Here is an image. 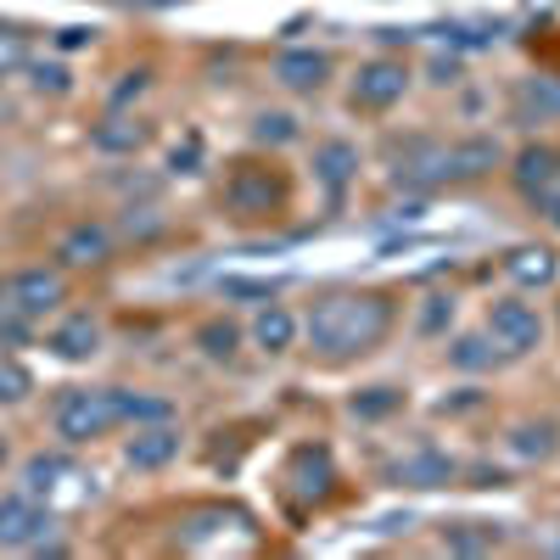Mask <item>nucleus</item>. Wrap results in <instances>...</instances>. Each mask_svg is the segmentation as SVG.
<instances>
[{
	"instance_id": "nucleus-20",
	"label": "nucleus",
	"mask_w": 560,
	"mask_h": 560,
	"mask_svg": "<svg viewBox=\"0 0 560 560\" xmlns=\"http://www.w3.org/2000/svg\"><path fill=\"white\" fill-rule=\"evenodd\" d=\"M118 415L135 420V427H158V420H174V404H168V398H147V393H124V387H118Z\"/></svg>"
},
{
	"instance_id": "nucleus-2",
	"label": "nucleus",
	"mask_w": 560,
	"mask_h": 560,
	"mask_svg": "<svg viewBox=\"0 0 560 560\" xmlns=\"http://www.w3.org/2000/svg\"><path fill=\"white\" fill-rule=\"evenodd\" d=\"M113 427H124L118 415V387H73L57 398V438L68 443H96Z\"/></svg>"
},
{
	"instance_id": "nucleus-4",
	"label": "nucleus",
	"mask_w": 560,
	"mask_h": 560,
	"mask_svg": "<svg viewBox=\"0 0 560 560\" xmlns=\"http://www.w3.org/2000/svg\"><path fill=\"white\" fill-rule=\"evenodd\" d=\"M45 538H51V510H45L34 493L0 499V544L7 549H39Z\"/></svg>"
},
{
	"instance_id": "nucleus-7",
	"label": "nucleus",
	"mask_w": 560,
	"mask_h": 560,
	"mask_svg": "<svg viewBox=\"0 0 560 560\" xmlns=\"http://www.w3.org/2000/svg\"><path fill=\"white\" fill-rule=\"evenodd\" d=\"M174 454H179V432L168 427V420H158V427H140V432L124 443V459L135 465V471H163Z\"/></svg>"
},
{
	"instance_id": "nucleus-6",
	"label": "nucleus",
	"mask_w": 560,
	"mask_h": 560,
	"mask_svg": "<svg viewBox=\"0 0 560 560\" xmlns=\"http://www.w3.org/2000/svg\"><path fill=\"white\" fill-rule=\"evenodd\" d=\"M62 298H68V287H62V275H57V269H23L12 287H7V303H12L23 319L51 314Z\"/></svg>"
},
{
	"instance_id": "nucleus-24",
	"label": "nucleus",
	"mask_w": 560,
	"mask_h": 560,
	"mask_svg": "<svg viewBox=\"0 0 560 560\" xmlns=\"http://www.w3.org/2000/svg\"><path fill=\"white\" fill-rule=\"evenodd\" d=\"M253 140H258V147H292V140H298V118L292 113H264Z\"/></svg>"
},
{
	"instance_id": "nucleus-38",
	"label": "nucleus",
	"mask_w": 560,
	"mask_h": 560,
	"mask_svg": "<svg viewBox=\"0 0 560 560\" xmlns=\"http://www.w3.org/2000/svg\"><path fill=\"white\" fill-rule=\"evenodd\" d=\"M0 471H7V443H0Z\"/></svg>"
},
{
	"instance_id": "nucleus-14",
	"label": "nucleus",
	"mask_w": 560,
	"mask_h": 560,
	"mask_svg": "<svg viewBox=\"0 0 560 560\" xmlns=\"http://www.w3.org/2000/svg\"><path fill=\"white\" fill-rule=\"evenodd\" d=\"M298 314L292 308H280V303H264V314L253 319V342L264 348V353H292V342H298Z\"/></svg>"
},
{
	"instance_id": "nucleus-35",
	"label": "nucleus",
	"mask_w": 560,
	"mask_h": 560,
	"mask_svg": "<svg viewBox=\"0 0 560 560\" xmlns=\"http://www.w3.org/2000/svg\"><path fill=\"white\" fill-rule=\"evenodd\" d=\"M432 73H438L443 84H454V73H459V62H454V57H448V62H432Z\"/></svg>"
},
{
	"instance_id": "nucleus-1",
	"label": "nucleus",
	"mask_w": 560,
	"mask_h": 560,
	"mask_svg": "<svg viewBox=\"0 0 560 560\" xmlns=\"http://www.w3.org/2000/svg\"><path fill=\"white\" fill-rule=\"evenodd\" d=\"M393 331V303L382 292H331L319 298L303 319V337L319 359H353V353H370L382 337Z\"/></svg>"
},
{
	"instance_id": "nucleus-19",
	"label": "nucleus",
	"mask_w": 560,
	"mask_h": 560,
	"mask_svg": "<svg viewBox=\"0 0 560 560\" xmlns=\"http://www.w3.org/2000/svg\"><path fill=\"white\" fill-rule=\"evenodd\" d=\"M90 140H96L102 152H140V140H147V124H140V118H107Z\"/></svg>"
},
{
	"instance_id": "nucleus-15",
	"label": "nucleus",
	"mask_w": 560,
	"mask_h": 560,
	"mask_svg": "<svg viewBox=\"0 0 560 560\" xmlns=\"http://www.w3.org/2000/svg\"><path fill=\"white\" fill-rule=\"evenodd\" d=\"M62 477H73V459H62V454H34V459L23 465V493L45 499V493L62 488Z\"/></svg>"
},
{
	"instance_id": "nucleus-23",
	"label": "nucleus",
	"mask_w": 560,
	"mask_h": 560,
	"mask_svg": "<svg viewBox=\"0 0 560 560\" xmlns=\"http://www.w3.org/2000/svg\"><path fill=\"white\" fill-rule=\"evenodd\" d=\"M398 404H404L398 387H364V393L353 398V415H359V420H387Z\"/></svg>"
},
{
	"instance_id": "nucleus-29",
	"label": "nucleus",
	"mask_w": 560,
	"mask_h": 560,
	"mask_svg": "<svg viewBox=\"0 0 560 560\" xmlns=\"http://www.w3.org/2000/svg\"><path fill=\"white\" fill-rule=\"evenodd\" d=\"M443 544H448V549H465V555H477V549H493V544H499V527H482V533H448Z\"/></svg>"
},
{
	"instance_id": "nucleus-30",
	"label": "nucleus",
	"mask_w": 560,
	"mask_h": 560,
	"mask_svg": "<svg viewBox=\"0 0 560 560\" xmlns=\"http://www.w3.org/2000/svg\"><path fill=\"white\" fill-rule=\"evenodd\" d=\"M224 298H275V280H219Z\"/></svg>"
},
{
	"instance_id": "nucleus-3",
	"label": "nucleus",
	"mask_w": 560,
	"mask_h": 560,
	"mask_svg": "<svg viewBox=\"0 0 560 560\" xmlns=\"http://www.w3.org/2000/svg\"><path fill=\"white\" fill-rule=\"evenodd\" d=\"M488 337H493V348H504V353H533V348H544V319H538L533 303H522V298H499V303L488 308Z\"/></svg>"
},
{
	"instance_id": "nucleus-31",
	"label": "nucleus",
	"mask_w": 560,
	"mask_h": 560,
	"mask_svg": "<svg viewBox=\"0 0 560 560\" xmlns=\"http://www.w3.org/2000/svg\"><path fill=\"white\" fill-rule=\"evenodd\" d=\"M147 79H152L147 68H135V73H124V84H118V96H113V102H118V107H124V102H135L140 90H147Z\"/></svg>"
},
{
	"instance_id": "nucleus-11",
	"label": "nucleus",
	"mask_w": 560,
	"mask_h": 560,
	"mask_svg": "<svg viewBox=\"0 0 560 560\" xmlns=\"http://www.w3.org/2000/svg\"><path fill=\"white\" fill-rule=\"evenodd\" d=\"M516 185L538 202V197H560V158L549 147H527L516 158Z\"/></svg>"
},
{
	"instance_id": "nucleus-10",
	"label": "nucleus",
	"mask_w": 560,
	"mask_h": 560,
	"mask_svg": "<svg viewBox=\"0 0 560 560\" xmlns=\"http://www.w3.org/2000/svg\"><path fill=\"white\" fill-rule=\"evenodd\" d=\"M325 73H331V57L314 51V45H298V51H280L275 57V79L287 90H319Z\"/></svg>"
},
{
	"instance_id": "nucleus-37",
	"label": "nucleus",
	"mask_w": 560,
	"mask_h": 560,
	"mask_svg": "<svg viewBox=\"0 0 560 560\" xmlns=\"http://www.w3.org/2000/svg\"><path fill=\"white\" fill-rule=\"evenodd\" d=\"M7 308H12V303H7V287H0V314H7Z\"/></svg>"
},
{
	"instance_id": "nucleus-32",
	"label": "nucleus",
	"mask_w": 560,
	"mask_h": 560,
	"mask_svg": "<svg viewBox=\"0 0 560 560\" xmlns=\"http://www.w3.org/2000/svg\"><path fill=\"white\" fill-rule=\"evenodd\" d=\"M28 73H34L39 90H51V96H62V90H68V73L62 68H28Z\"/></svg>"
},
{
	"instance_id": "nucleus-9",
	"label": "nucleus",
	"mask_w": 560,
	"mask_h": 560,
	"mask_svg": "<svg viewBox=\"0 0 560 560\" xmlns=\"http://www.w3.org/2000/svg\"><path fill=\"white\" fill-rule=\"evenodd\" d=\"M353 174H359V152L348 147V140H325V147H314V179L331 191V202H342Z\"/></svg>"
},
{
	"instance_id": "nucleus-34",
	"label": "nucleus",
	"mask_w": 560,
	"mask_h": 560,
	"mask_svg": "<svg viewBox=\"0 0 560 560\" xmlns=\"http://www.w3.org/2000/svg\"><path fill=\"white\" fill-rule=\"evenodd\" d=\"M57 45H62V51H79V45H90V28H62Z\"/></svg>"
},
{
	"instance_id": "nucleus-21",
	"label": "nucleus",
	"mask_w": 560,
	"mask_h": 560,
	"mask_svg": "<svg viewBox=\"0 0 560 560\" xmlns=\"http://www.w3.org/2000/svg\"><path fill=\"white\" fill-rule=\"evenodd\" d=\"M34 393V376H28V364L12 359V353H0V404H18Z\"/></svg>"
},
{
	"instance_id": "nucleus-27",
	"label": "nucleus",
	"mask_w": 560,
	"mask_h": 560,
	"mask_svg": "<svg viewBox=\"0 0 560 560\" xmlns=\"http://www.w3.org/2000/svg\"><path fill=\"white\" fill-rule=\"evenodd\" d=\"M448 319H454V303L448 298H427V308H420V337H438V331H448Z\"/></svg>"
},
{
	"instance_id": "nucleus-36",
	"label": "nucleus",
	"mask_w": 560,
	"mask_h": 560,
	"mask_svg": "<svg viewBox=\"0 0 560 560\" xmlns=\"http://www.w3.org/2000/svg\"><path fill=\"white\" fill-rule=\"evenodd\" d=\"M129 7H174V0H129Z\"/></svg>"
},
{
	"instance_id": "nucleus-26",
	"label": "nucleus",
	"mask_w": 560,
	"mask_h": 560,
	"mask_svg": "<svg viewBox=\"0 0 560 560\" xmlns=\"http://www.w3.org/2000/svg\"><path fill=\"white\" fill-rule=\"evenodd\" d=\"M516 454L522 459H549L555 454V427L544 420V427H516Z\"/></svg>"
},
{
	"instance_id": "nucleus-25",
	"label": "nucleus",
	"mask_w": 560,
	"mask_h": 560,
	"mask_svg": "<svg viewBox=\"0 0 560 560\" xmlns=\"http://www.w3.org/2000/svg\"><path fill=\"white\" fill-rule=\"evenodd\" d=\"M488 342H493V337H459V342L448 348V359H454L459 370H493V359H499V353H493Z\"/></svg>"
},
{
	"instance_id": "nucleus-13",
	"label": "nucleus",
	"mask_w": 560,
	"mask_h": 560,
	"mask_svg": "<svg viewBox=\"0 0 560 560\" xmlns=\"http://www.w3.org/2000/svg\"><path fill=\"white\" fill-rule=\"evenodd\" d=\"M107 253H113V236H107L102 224H73L68 236L57 242V258H62V264H73V269L107 264Z\"/></svg>"
},
{
	"instance_id": "nucleus-16",
	"label": "nucleus",
	"mask_w": 560,
	"mask_h": 560,
	"mask_svg": "<svg viewBox=\"0 0 560 560\" xmlns=\"http://www.w3.org/2000/svg\"><path fill=\"white\" fill-rule=\"evenodd\" d=\"M398 482H409V488H443L448 477H454V459H443V454H409L404 465H398V471H393Z\"/></svg>"
},
{
	"instance_id": "nucleus-12",
	"label": "nucleus",
	"mask_w": 560,
	"mask_h": 560,
	"mask_svg": "<svg viewBox=\"0 0 560 560\" xmlns=\"http://www.w3.org/2000/svg\"><path fill=\"white\" fill-rule=\"evenodd\" d=\"M45 348H51L57 359H73V364H79V359H90V353L102 348V325L90 319V314H68L57 331H51V342H45Z\"/></svg>"
},
{
	"instance_id": "nucleus-22",
	"label": "nucleus",
	"mask_w": 560,
	"mask_h": 560,
	"mask_svg": "<svg viewBox=\"0 0 560 560\" xmlns=\"http://www.w3.org/2000/svg\"><path fill=\"white\" fill-rule=\"evenodd\" d=\"M197 342H202L208 359H230V353H236V342H242V331L230 319H208L202 331H197Z\"/></svg>"
},
{
	"instance_id": "nucleus-5",
	"label": "nucleus",
	"mask_w": 560,
	"mask_h": 560,
	"mask_svg": "<svg viewBox=\"0 0 560 560\" xmlns=\"http://www.w3.org/2000/svg\"><path fill=\"white\" fill-rule=\"evenodd\" d=\"M404 90H409V68L393 62V57H376V62H364V68L353 73V107L387 113L393 102H404Z\"/></svg>"
},
{
	"instance_id": "nucleus-33",
	"label": "nucleus",
	"mask_w": 560,
	"mask_h": 560,
	"mask_svg": "<svg viewBox=\"0 0 560 560\" xmlns=\"http://www.w3.org/2000/svg\"><path fill=\"white\" fill-rule=\"evenodd\" d=\"M527 102H538L544 113H560V90H549V84H533V90H527Z\"/></svg>"
},
{
	"instance_id": "nucleus-28",
	"label": "nucleus",
	"mask_w": 560,
	"mask_h": 560,
	"mask_svg": "<svg viewBox=\"0 0 560 560\" xmlns=\"http://www.w3.org/2000/svg\"><path fill=\"white\" fill-rule=\"evenodd\" d=\"M197 163H202V135H185L179 147L168 152V168L174 174H197Z\"/></svg>"
},
{
	"instance_id": "nucleus-8",
	"label": "nucleus",
	"mask_w": 560,
	"mask_h": 560,
	"mask_svg": "<svg viewBox=\"0 0 560 560\" xmlns=\"http://www.w3.org/2000/svg\"><path fill=\"white\" fill-rule=\"evenodd\" d=\"M224 202L236 213H269L280 202V185L269 179V168H236L224 185Z\"/></svg>"
},
{
	"instance_id": "nucleus-17",
	"label": "nucleus",
	"mask_w": 560,
	"mask_h": 560,
	"mask_svg": "<svg viewBox=\"0 0 560 560\" xmlns=\"http://www.w3.org/2000/svg\"><path fill=\"white\" fill-rule=\"evenodd\" d=\"M504 269L516 275L522 287H549V280H555V253L549 247H516L504 258Z\"/></svg>"
},
{
	"instance_id": "nucleus-18",
	"label": "nucleus",
	"mask_w": 560,
	"mask_h": 560,
	"mask_svg": "<svg viewBox=\"0 0 560 560\" xmlns=\"http://www.w3.org/2000/svg\"><path fill=\"white\" fill-rule=\"evenodd\" d=\"M493 163H499V147H493V140H465V147H448V179L488 174Z\"/></svg>"
}]
</instances>
